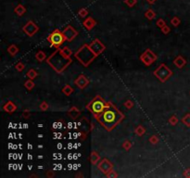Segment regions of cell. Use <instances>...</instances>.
<instances>
[{
    "label": "cell",
    "instance_id": "1",
    "mask_svg": "<svg viewBox=\"0 0 190 178\" xmlns=\"http://www.w3.org/2000/svg\"><path fill=\"white\" fill-rule=\"evenodd\" d=\"M100 121L105 127L110 129L119 122V114L114 109H108L102 112V115L100 116Z\"/></svg>",
    "mask_w": 190,
    "mask_h": 178
},
{
    "label": "cell",
    "instance_id": "2",
    "mask_svg": "<svg viewBox=\"0 0 190 178\" xmlns=\"http://www.w3.org/2000/svg\"><path fill=\"white\" fill-rule=\"evenodd\" d=\"M104 108H105L104 103L99 99L94 100L92 102V104H91V106H90V110H92V112H94L95 114L102 113L104 111Z\"/></svg>",
    "mask_w": 190,
    "mask_h": 178
},
{
    "label": "cell",
    "instance_id": "3",
    "mask_svg": "<svg viewBox=\"0 0 190 178\" xmlns=\"http://www.w3.org/2000/svg\"><path fill=\"white\" fill-rule=\"evenodd\" d=\"M63 40V38H62V35L60 34H58V32H56V34H54L53 35H52L51 37V41L53 44L55 45H60Z\"/></svg>",
    "mask_w": 190,
    "mask_h": 178
}]
</instances>
